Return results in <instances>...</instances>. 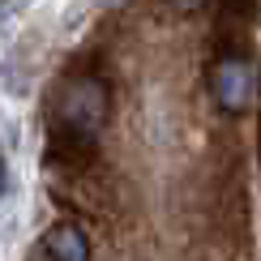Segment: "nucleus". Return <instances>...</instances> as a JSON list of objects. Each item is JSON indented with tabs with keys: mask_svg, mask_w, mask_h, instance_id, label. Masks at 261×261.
<instances>
[{
	"mask_svg": "<svg viewBox=\"0 0 261 261\" xmlns=\"http://www.w3.org/2000/svg\"><path fill=\"white\" fill-rule=\"evenodd\" d=\"M244 94H248V73L240 69V64H227V69H219V99L223 107H240L244 103Z\"/></svg>",
	"mask_w": 261,
	"mask_h": 261,
	"instance_id": "nucleus-1",
	"label": "nucleus"
},
{
	"mask_svg": "<svg viewBox=\"0 0 261 261\" xmlns=\"http://www.w3.org/2000/svg\"><path fill=\"white\" fill-rule=\"evenodd\" d=\"M47 244H51V257L56 261H86V240H82V231H73V227L51 231Z\"/></svg>",
	"mask_w": 261,
	"mask_h": 261,
	"instance_id": "nucleus-2",
	"label": "nucleus"
},
{
	"mask_svg": "<svg viewBox=\"0 0 261 261\" xmlns=\"http://www.w3.org/2000/svg\"><path fill=\"white\" fill-rule=\"evenodd\" d=\"M103 5H112V0H73L77 13H94V9H103Z\"/></svg>",
	"mask_w": 261,
	"mask_h": 261,
	"instance_id": "nucleus-3",
	"label": "nucleus"
},
{
	"mask_svg": "<svg viewBox=\"0 0 261 261\" xmlns=\"http://www.w3.org/2000/svg\"><path fill=\"white\" fill-rule=\"evenodd\" d=\"M0 193H5V159H0Z\"/></svg>",
	"mask_w": 261,
	"mask_h": 261,
	"instance_id": "nucleus-4",
	"label": "nucleus"
}]
</instances>
